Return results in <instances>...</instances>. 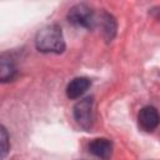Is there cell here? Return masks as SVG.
<instances>
[{
  "mask_svg": "<svg viewBox=\"0 0 160 160\" xmlns=\"http://www.w3.org/2000/svg\"><path fill=\"white\" fill-rule=\"evenodd\" d=\"M35 46L40 52L61 54L65 50L61 28L58 24H50L40 29L35 36Z\"/></svg>",
  "mask_w": 160,
  "mask_h": 160,
  "instance_id": "cell-1",
  "label": "cell"
},
{
  "mask_svg": "<svg viewBox=\"0 0 160 160\" xmlns=\"http://www.w3.org/2000/svg\"><path fill=\"white\" fill-rule=\"evenodd\" d=\"M66 19L70 24L78 28L92 29L95 24V16L90 6L86 4H76L74 5L66 15Z\"/></svg>",
  "mask_w": 160,
  "mask_h": 160,
  "instance_id": "cell-2",
  "label": "cell"
},
{
  "mask_svg": "<svg viewBox=\"0 0 160 160\" xmlns=\"http://www.w3.org/2000/svg\"><path fill=\"white\" fill-rule=\"evenodd\" d=\"M74 119L76 120L78 125L84 130H90L92 126V98L88 96L81 99L74 105Z\"/></svg>",
  "mask_w": 160,
  "mask_h": 160,
  "instance_id": "cell-3",
  "label": "cell"
},
{
  "mask_svg": "<svg viewBox=\"0 0 160 160\" xmlns=\"http://www.w3.org/2000/svg\"><path fill=\"white\" fill-rule=\"evenodd\" d=\"M138 122L144 131H154L159 125L158 110L154 106H144L138 114Z\"/></svg>",
  "mask_w": 160,
  "mask_h": 160,
  "instance_id": "cell-4",
  "label": "cell"
},
{
  "mask_svg": "<svg viewBox=\"0 0 160 160\" xmlns=\"http://www.w3.org/2000/svg\"><path fill=\"white\" fill-rule=\"evenodd\" d=\"M89 151L101 160H109L112 154V144L106 138H98L89 144Z\"/></svg>",
  "mask_w": 160,
  "mask_h": 160,
  "instance_id": "cell-5",
  "label": "cell"
},
{
  "mask_svg": "<svg viewBox=\"0 0 160 160\" xmlns=\"http://www.w3.org/2000/svg\"><path fill=\"white\" fill-rule=\"evenodd\" d=\"M91 81L90 79L85 78V76H80V78H75L72 79L68 86H66V96L71 100L79 99L80 96L84 95V92L90 88Z\"/></svg>",
  "mask_w": 160,
  "mask_h": 160,
  "instance_id": "cell-6",
  "label": "cell"
},
{
  "mask_svg": "<svg viewBox=\"0 0 160 160\" xmlns=\"http://www.w3.org/2000/svg\"><path fill=\"white\" fill-rule=\"evenodd\" d=\"M16 75V66L11 58L0 55V82L10 81Z\"/></svg>",
  "mask_w": 160,
  "mask_h": 160,
  "instance_id": "cell-7",
  "label": "cell"
},
{
  "mask_svg": "<svg viewBox=\"0 0 160 160\" xmlns=\"http://www.w3.org/2000/svg\"><path fill=\"white\" fill-rule=\"evenodd\" d=\"M101 29H102V35L105 38V40L109 42L114 39L115 34H116V28H118V24H116V20L112 15H110L109 12H104L102 16H101Z\"/></svg>",
  "mask_w": 160,
  "mask_h": 160,
  "instance_id": "cell-8",
  "label": "cell"
},
{
  "mask_svg": "<svg viewBox=\"0 0 160 160\" xmlns=\"http://www.w3.org/2000/svg\"><path fill=\"white\" fill-rule=\"evenodd\" d=\"M10 150V140H9V134L5 126L0 124V160H4Z\"/></svg>",
  "mask_w": 160,
  "mask_h": 160,
  "instance_id": "cell-9",
  "label": "cell"
}]
</instances>
